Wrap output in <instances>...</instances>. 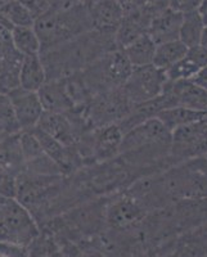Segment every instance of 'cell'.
<instances>
[{"instance_id": "6da1fadb", "label": "cell", "mask_w": 207, "mask_h": 257, "mask_svg": "<svg viewBox=\"0 0 207 257\" xmlns=\"http://www.w3.org/2000/svg\"><path fill=\"white\" fill-rule=\"evenodd\" d=\"M112 49H116L115 36L91 30L59 47L40 53L47 72V81L67 79L82 72Z\"/></svg>"}, {"instance_id": "7a4b0ae2", "label": "cell", "mask_w": 207, "mask_h": 257, "mask_svg": "<svg viewBox=\"0 0 207 257\" xmlns=\"http://www.w3.org/2000/svg\"><path fill=\"white\" fill-rule=\"evenodd\" d=\"M41 44V53L72 40L93 30L89 9L77 0L52 4L34 24Z\"/></svg>"}, {"instance_id": "3957f363", "label": "cell", "mask_w": 207, "mask_h": 257, "mask_svg": "<svg viewBox=\"0 0 207 257\" xmlns=\"http://www.w3.org/2000/svg\"><path fill=\"white\" fill-rule=\"evenodd\" d=\"M133 64L123 49H112L80 72L91 96L123 88L133 71Z\"/></svg>"}, {"instance_id": "277c9868", "label": "cell", "mask_w": 207, "mask_h": 257, "mask_svg": "<svg viewBox=\"0 0 207 257\" xmlns=\"http://www.w3.org/2000/svg\"><path fill=\"white\" fill-rule=\"evenodd\" d=\"M134 105L129 102L123 88L96 94L84 107V117L89 130L123 121Z\"/></svg>"}, {"instance_id": "5b68a950", "label": "cell", "mask_w": 207, "mask_h": 257, "mask_svg": "<svg viewBox=\"0 0 207 257\" xmlns=\"http://www.w3.org/2000/svg\"><path fill=\"white\" fill-rule=\"evenodd\" d=\"M167 82L165 71L153 64L133 68L128 81L124 84L123 91L133 105L148 102L161 95Z\"/></svg>"}, {"instance_id": "8992f818", "label": "cell", "mask_w": 207, "mask_h": 257, "mask_svg": "<svg viewBox=\"0 0 207 257\" xmlns=\"http://www.w3.org/2000/svg\"><path fill=\"white\" fill-rule=\"evenodd\" d=\"M207 155V117L171 132V160L174 165Z\"/></svg>"}, {"instance_id": "52a82bcc", "label": "cell", "mask_w": 207, "mask_h": 257, "mask_svg": "<svg viewBox=\"0 0 207 257\" xmlns=\"http://www.w3.org/2000/svg\"><path fill=\"white\" fill-rule=\"evenodd\" d=\"M148 212L125 192L110 196L106 207V226L111 230H129L143 222Z\"/></svg>"}, {"instance_id": "ba28073f", "label": "cell", "mask_w": 207, "mask_h": 257, "mask_svg": "<svg viewBox=\"0 0 207 257\" xmlns=\"http://www.w3.org/2000/svg\"><path fill=\"white\" fill-rule=\"evenodd\" d=\"M158 144H171V130L157 117H153L124 134L119 155Z\"/></svg>"}, {"instance_id": "9c48e42d", "label": "cell", "mask_w": 207, "mask_h": 257, "mask_svg": "<svg viewBox=\"0 0 207 257\" xmlns=\"http://www.w3.org/2000/svg\"><path fill=\"white\" fill-rule=\"evenodd\" d=\"M11 107L13 109L16 120L21 127V132H29L38 126L44 108L36 91L25 90L17 86L7 94Z\"/></svg>"}, {"instance_id": "30bf717a", "label": "cell", "mask_w": 207, "mask_h": 257, "mask_svg": "<svg viewBox=\"0 0 207 257\" xmlns=\"http://www.w3.org/2000/svg\"><path fill=\"white\" fill-rule=\"evenodd\" d=\"M22 58L24 56L13 47L11 31L0 26V94H8L20 86L18 72Z\"/></svg>"}, {"instance_id": "8fae6325", "label": "cell", "mask_w": 207, "mask_h": 257, "mask_svg": "<svg viewBox=\"0 0 207 257\" xmlns=\"http://www.w3.org/2000/svg\"><path fill=\"white\" fill-rule=\"evenodd\" d=\"M163 91L171 96L174 107L207 112V91L190 80L167 81Z\"/></svg>"}, {"instance_id": "7c38bea8", "label": "cell", "mask_w": 207, "mask_h": 257, "mask_svg": "<svg viewBox=\"0 0 207 257\" xmlns=\"http://www.w3.org/2000/svg\"><path fill=\"white\" fill-rule=\"evenodd\" d=\"M36 127L54 138L64 147H76L82 138L75 123L66 113L44 112Z\"/></svg>"}, {"instance_id": "4fadbf2b", "label": "cell", "mask_w": 207, "mask_h": 257, "mask_svg": "<svg viewBox=\"0 0 207 257\" xmlns=\"http://www.w3.org/2000/svg\"><path fill=\"white\" fill-rule=\"evenodd\" d=\"M94 31L115 36L124 18V8L115 0H103L89 8Z\"/></svg>"}, {"instance_id": "5bb4252c", "label": "cell", "mask_w": 207, "mask_h": 257, "mask_svg": "<svg viewBox=\"0 0 207 257\" xmlns=\"http://www.w3.org/2000/svg\"><path fill=\"white\" fill-rule=\"evenodd\" d=\"M44 112L49 113H70L75 109L63 80H50L38 91Z\"/></svg>"}, {"instance_id": "9a60e30c", "label": "cell", "mask_w": 207, "mask_h": 257, "mask_svg": "<svg viewBox=\"0 0 207 257\" xmlns=\"http://www.w3.org/2000/svg\"><path fill=\"white\" fill-rule=\"evenodd\" d=\"M183 13L176 12L169 8L151 21L147 35L155 41L156 45L169 43V41L179 40Z\"/></svg>"}, {"instance_id": "2e32d148", "label": "cell", "mask_w": 207, "mask_h": 257, "mask_svg": "<svg viewBox=\"0 0 207 257\" xmlns=\"http://www.w3.org/2000/svg\"><path fill=\"white\" fill-rule=\"evenodd\" d=\"M149 22L130 7L124 8V18L115 34L117 49H125L134 40L147 34Z\"/></svg>"}, {"instance_id": "e0dca14e", "label": "cell", "mask_w": 207, "mask_h": 257, "mask_svg": "<svg viewBox=\"0 0 207 257\" xmlns=\"http://www.w3.org/2000/svg\"><path fill=\"white\" fill-rule=\"evenodd\" d=\"M207 64V52L202 47L188 48L187 54L172 67L165 71L167 81H179V80H190L194 75Z\"/></svg>"}, {"instance_id": "ac0fdd59", "label": "cell", "mask_w": 207, "mask_h": 257, "mask_svg": "<svg viewBox=\"0 0 207 257\" xmlns=\"http://www.w3.org/2000/svg\"><path fill=\"white\" fill-rule=\"evenodd\" d=\"M47 82V72L40 56H25L18 72V84L22 89L36 91Z\"/></svg>"}, {"instance_id": "d6986e66", "label": "cell", "mask_w": 207, "mask_h": 257, "mask_svg": "<svg viewBox=\"0 0 207 257\" xmlns=\"http://www.w3.org/2000/svg\"><path fill=\"white\" fill-rule=\"evenodd\" d=\"M12 44L21 56H40L41 44L34 26L13 27Z\"/></svg>"}, {"instance_id": "ffe728a7", "label": "cell", "mask_w": 207, "mask_h": 257, "mask_svg": "<svg viewBox=\"0 0 207 257\" xmlns=\"http://www.w3.org/2000/svg\"><path fill=\"white\" fill-rule=\"evenodd\" d=\"M0 165H3L18 176L24 170V158L21 152L20 133L0 141Z\"/></svg>"}, {"instance_id": "44dd1931", "label": "cell", "mask_w": 207, "mask_h": 257, "mask_svg": "<svg viewBox=\"0 0 207 257\" xmlns=\"http://www.w3.org/2000/svg\"><path fill=\"white\" fill-rule=\"evenodd\" d=\"M156 47L157 45L155 44V41L152 40L147 34H144L123 50L130 63L133 64V67H140V66L152 64Z\"/></svg>"}, {"instance_id": "7402d4cb", "label": "cell", "mask_w": 207, "mask_h": 257, "mask_svg": "<svg viewBox=\"0 0 207 257\" xmlns=\"http://www.w3.org/2000/svg\"><path fill=\"white\" fill-rule=\"evenodd\" d=\"M188 52V48L180 40L169 41L156 47L152 64L162 71L169 70L176 62L180 61Z\"/></svg>"}, {"instance_id": "603a6c76", "label": "cell", "mask_w": 207, "mask_h": 257, "mask_svg": "<svg viewBox=\"0 0 207 257\" xmlns=\"http://www.w3.org/2000/svg\"><path fill=\"white\" fill-rule=\"evenodd\" d=\"M156 117L172 132L179 126L189 125V123L204 120L207 117V112L194 111V109L183 108V107H174V108L163 109L160 113H157Z\"/></svg>"}, {"instance_id": "cb8c5ba5", "label": "cell", "mask_w": 207, "mask_h": 257, "mask_svg": "<svg viewBox=\"0 0 207 257\" xmlns=\"http://www.w3.org/2000/svg\"><path fill=\"white\" fill-rule=\"evenodd\" d=\"M203 27V21H202L201 16L197 12V9L183 13V21H181L180 32H179V40L187 48L197 47V45H199Z\"/></svg>"}, {"instance_id": "d4e9b609", "label": "cell", "mask_w": 207, "mask_h": 257, "mask_svg": "<svg viewBox=\"0 0 207 257\" xmlns=\"http://www.w3.org/2000/svg\"><path fill=\"white\" fill-rule=\"evenodd\" d=\"M27 257H67L58 240L48 231L39 234L27 247Z\"/></svg>"}, {"instance_id": "484cf974", "label": "cell", "mask_w": 207, "mask_h": 257, "mask_svg": "<svg viewBox=\"0 0 207 257\" xmlns=\"http://www.w3.org/2000/svg\"><path fill=\"white\" fill-rule=\"evenodd\" d=\"M0 12L3 13L15 27L34 26L35 17L30 9L21 3L20 0H9L0 4Z\"/></svg>"}, {"instance_id": "4316f807", "label": "cell", "mask_w": 207, "mask_h": 257, "mask_svg": "<svg viewBox=\"0 0 207 257\" xmlns=\"http://www.w3.org/2000/svg\"><path fill=\"white\" fill-rule=\"evenodd\" d=\"M130 8L137 11L142 17L146 18L151 24V21L170 8L169 0H133Z\"/></svg>"}, {"instance_id": "83f0119b", "label": "cell", "mask_w": 207, "mask_h": 257, "mask_svg": "<svg viewBox=\"0 0 207 257\" xmlns=\"http://www.w3.org/2000/svg\"><path fill=\"white\" fill-rule=\"evenodd\" d=\"M20 144L25 166L34 162V161L39 160V158L45 155L43 152V149H41L40 144H39L38 139L35 138V135L32 134L31 130L20 133Z\"/></svg>"}, {"instance_id": "f1b7e54d", "label": "cell", "mask_w": 207, "mask_h": 257, "mask_svg": "<svg viewBox=\"0 0 207 257\" xmlns=\"http://www.w3.org/2000/svg\"><path fill=\"white\" fill-rule=\"evenodd\" d=\"M17 194V175L0 165V197L16 198Z\"/></svg>"}, {"instance_id": "f546056e", "label": "cell", "mask_w": 207, "mask_h": 257, "mask_svg": "<svg viewBox=\"0 0 207 257\" xmlns=\"http://www.w3.org/2000/svg\"><path fill=\"white\" fill-rule=\"evenodd\" d=\"M21 3L30 9V12L36 18L41 16L52 7L53 0H20Z\"/></svg>"}, {"instance_id": "4dcf8cb0", "label": "cell", "mask_w": 207, "mask_h": 257, "mask_svg": "<svg viewBox=\"0 0 207 257\" xmlns=\"http://www.w3.org/2000/svg\"><path fill=\"white\" fill-rule=\"evenodd\" d=\"M0 257H27V249L11 243H0Z\"/></svg>"}, {"instance_id": "1f68e13d", "label": "cell", "mask_w": 207, "mask_h": 257, "mask_svg": "<svg viewBox=\"0 0 207 257\" xmlns=\"http://www.w3.org/2000/svg\"><path fill=\"white\" fill-rule=\"evenodd\" d=\"M202 0H169L170 8L176 11V12L185 13L190 11H195L198 8Z\"/></svg>"}, {"instance_id": "d6a6232c", "label": "cell", "mask_w": 207, "mask_h": 257, "mask_svg": "<svg viewBox=\"0 0 207 257\" xmlns=\"http://www.w3.org/2000/svg\"><path fill=\"white\" fill-rule=\"evenodd\" d=\"M190 81L194 82L195 85H198L199 88L204 89L207 91V64L195 73L194 77L190 79Z\"/></svg>"}, {"instance_id": "836d02e7", "label": "cell", "mask_w": 207, "mask_h": 257, "mask_svg": "<svg viewBox=\"0 0 207 257\" xmlns=\"http://www.w3.org/2000/svg\"><path fill=\"white\" fill-rule=\"evenodd\" d=\"M76 257H107V256L103 254V252L95 251V249H86V251L79 252Z\"/></svg>"}, {"instance_id": "e575fe53", "label": "cell", "mask_w": 207, "mask_h": 257, "mask_svg": "<svg viewBox=\"0 0 207 257\" xmlns=\"http://www.w3.org/2000/svg\"><path fill=\"white\" fill-rule=\"evenodd\" d=\"M197 12L201 16L203 24L207 25V0H202L201 3H199L198 8H197Z\"/></svg>"}, {"instance_id": "d590c367", "label": "cell", "mask_w": 207, "mask_h": 257, "mask_svg": "<svg viewBox=\"0 0 207 257\" xmlns=\"http://www.w3.org/2000/svg\"><path fill=\"white\" fill-rule=\"evenodd\" d=\"M199 47H202L207 52V25H204L203 31H202L201 40H199Z\"/></svg>"}, {"instance_id": "8d00e7d4", "label": "cell", "mask_w": 207, "mask_h": 257, "mask_svg": "<svg viewBox=\"0 0 207 257\" xmlns=\"http://www.w3.org/2000/svg\"><path fill=\"white\" fill-rule=\"evenodd\" d=\"M80 4H82L84 7H86V8H91L93 6H95V4L100 3V2H103V0H77Z\"/></svg>"}, {"instance_id": "74e56055", "label": "cell", "mask_w": 207, "mask_h": 257, "mask_svg": "<svg viewBox=\"0 0 207 257\" xmlns=\"http://www.w3.org/2000/svg\"><path fill=\"white\" fill-rule=\"evenodd\" d=\"M115 2H117L120 6H123V8H125V7H128V6H130V4H132L133 0H115Z\"/></svg>"}, {"instance_id": "f35d334b", "label": "cell", "mask_w": 207, "mask_h": 257, "mask_svg": "<svg viewBox=\"0 0 207 257\" xmlns=\"http://www.w3.org/2000/svg\"><path fill=\"white\" fill-rule=\"evenodd\" d=\"M6 2H9V0H0V4H2V3H6Z\"/></svg>"}, {"instance_id": "ab89813d", "label": "cell", "mask_w": 207, "mask_h": 257, "mask_svg": "<svg viewBox=\"0 0 207 257\" xmlns=\"http://www.w3.org/2000/svg\"><path fill=\"white\" fill-rule=\"evenodd\" d=\"M3 199H4V198H2V197H0V202H2V201H3Z\"/></svg>"}, {"instance_id": "60d3db41", "label": "cell", "mask_w": 207, "mask_h": 257, "mask_svg": "<svg viewBox=\"0 0 207 257\" xmlns=\"http://www.w3.org/2000/svg\"><path fill=\"white\" fill-rule=\"evenodd\" d=\"M204 157H206V158H207V155H206V156H204Z\"/></svg>"}]
</instances>
